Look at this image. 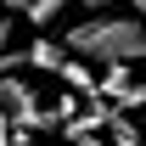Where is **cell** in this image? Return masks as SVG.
<instances>
[{
    "label": "cell",
    "mask_w": 146,
    "mask_h": 146,
    "mask_svg": "<svg viewBox=\"0 0 146 146\" xmlns=\"http://www.w3.org/2000/svg\"><path fill=\"white\" fill-rule=\"evenodd\" d=\"M84 6H90V11H101V6H112V0H84Z\"/></svg>",
    "instance_id": "cell-6"
},
{
    "label": "cell",
    "mask_w": 146,
    "mask_h": 146,
    "mask_svg": "<svg viewBox=\"0 0 146 146\" xmlns=\"http://www.w3.org/2000/svg\"><path fill=\"white\" fill-rule=\"evenodd\" d=\"M56 79L68 84V90H79V96H96V79H90V68H84V56H62V68H56Z\"/></svg>",
    "instance_id": "cell-2"
},
{
    "label": "cell",
    "mask_w": 146,
    "mask_h": 146,
    "mask_svg": "<svg viewBox=\"0 0 146 146\" xmlns=\"http://www.w3.org/2000/svg\"><path fill=\"white\" fill-rule=\"evenodd\" d=\"M62 56H68V45H51V39H34V45L23 51V62H34V68L56 73V68H62Z\"/></svg>",
    "instance_id": "cell-4"
},
{
    "label": "cell",
    "mask_w": 146,
    "mask_h": 146,
    "mask_svg": "<svg viewBox=\"0 0 146 146\" xmlns=\"http://www.w3.org/2000/svg\"><path fill=\"white\" fill-rule=\"evenodd\" d=\"M107 141H112V146H146V135L129 124L124 112H112V118H107Z\"/></svg>",
    "instance_id": "cell-5"
},
{
    "label": "cell",
    "mask_w": 146,
    "mask_h": 146,
    "mask_svg": "<svg viewBox=\"0 0 146 146\" xmlns=\"http://www.w3.org/2000/svg\"><path fill=\"white\" fill-rule=\"evenodd\" d=\"M68 51L84 62H141L146 56V17L141 11H96L90 23L68 28Z\"/></svg>",
    "instance_id": "cell-1"
},
{
    "label": "cell",
    "mask_w": 146,
    "mask_h": 146,
    "mask_svg": "<svg viewBox=\"0 0 146 146\" xmlns=\"http://www.w3.org/2000/svg\"><path fill=\"white\" fill-rule=\"evenodd\" d=\"M62 6H73V0H6V11H23L34 28H45V23H51Z\"/></svg>",
    "instance_id": "cell-3"
},
{
    "label": "cell",
    "mask_w": 146,
    "mask_h": 146,
    "mask_svg": "<svg viewBox=\"0 0 146 146\" xmlns=\"http://www.w3.org/2000/svg\"><path fill=\"white\" fill-rule=\"evenodd\" d=\"M135 11H141V17H146V0H135Z\"/></svg>",
    "instance_id": "cell-7"
}]
</instances>
